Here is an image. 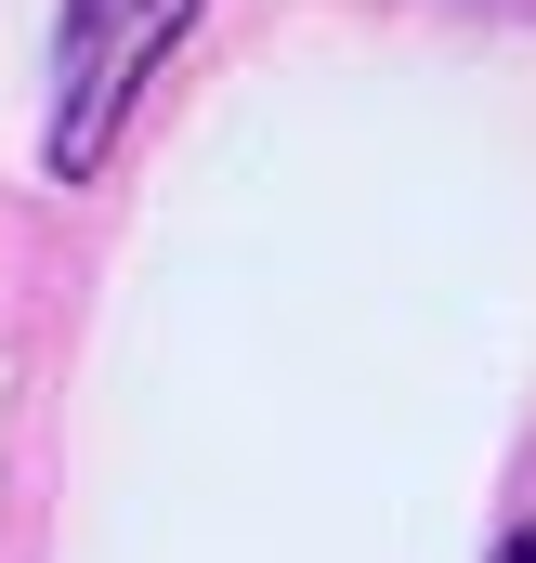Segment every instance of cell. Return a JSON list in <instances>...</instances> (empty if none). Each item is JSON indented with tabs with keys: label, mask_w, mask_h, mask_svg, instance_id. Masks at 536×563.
<instances>
[{
	"label": "cell",
	"mask_w": 536,
	"mask_h": 563,
	"mask_svg": "<svg viewBox=\"0 0 536 563\" xmlns=\"http://www.w3.org/2000/svg\"><path fill=\"white\" fill-rule=\"evenodd\" d=\"M498 563H536V525H524V538H511V551H498Z\"/></svg>",
	"instance_id": "obj_2"
},
{
	"label": "cell",
	"mask_w": 536,
	"mask_h": 563,
	"mask_svg": "<svg viewBox=\"0 0 536 563\" xmlns=\"http://www.w3.org/2000/svg\"><path fill=\"white\" fill-rule=\"evenodd\" d=\"M197 0H66V40H53V170H92L119 119H132L144 66L183 40Z\"/></svg>",
	"instance_id": "obj_1"
}]
</instances>
